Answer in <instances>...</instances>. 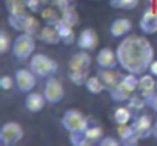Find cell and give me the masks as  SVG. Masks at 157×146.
Masks as SVG:
<instances>
[{
  "mask_svg": "<svg viewBox=\"0 0 157 146\" xmlns=\"http://www.w3.org/2000/svg\"><path fill=\"white\" fill-rule=\"evenodd\" d=\"M148 106H149V108H151V109H152L155 114H157V94H155V97L151 100V103H149Z\"/></svg>",
  "mask_w": 157,
  "mask_h": 146,
  "instance_id": "cell-38",
  "label": "cell"
},
{
  "mask_svg": "<svg viewBox=\"0 0 157 146\" xmlns=\"http://www.w3.org/2000/svg\"><path fill=\"white\" fill-rule=\"evenodd\" d=\"M59 13H60V11H57L56 8H49V6L43 8V9L40 11V16H42L43 23H45L46 26H56L57 22L60 20V14H59Z\"/></svg>",
  "mask_w": 157,
  "mask_h": 146,
  "instance_id": "cell-24",
  "label": "cell"
},
{
  "mask_svg": "<svg viewBox=\"0 0 157 146\" xmlns=\"http://www.w3.org/2000/svg\"><path fill=\"white\" fill-rule=\"evenodd\" d=\"M14 80L17 89L23 94L31 92L36 86V74L31 69H17L14 74Z\"/></svg>",
  "mask_w": 157,
  "mask_h": 146,
  "instance_id": "cell-8",
  "label": "cell"
},
{
  "mask_svg": "<svg viewBox=\"0 0 157 146\" xmlns=\"http://www.w3.org/2000/svg\"><path fill=\"white\" fill-rule=\"evenodd\" d=\"M137 92L145 99V102H146V105H149L151 103V100L155 97V94H157V89H155V79H154V76L152 74H142V76H139V86H137Z\"/></svg>",
  "mask_w": 157,
  "mask_h": 146,
  "instance_id": "cell-7",
  "label": "cell"
},
{
  "mask_svg": "<svg viewBox=\"0 0 157 146\" xmlns=\"http://www.w3.org/2000/svg\"><path fill=\"white\" fill-rule=\"evenodd\" d=\"M85 86H86V91H88L90 94H94V95H99V94H102V92L106 89L99 76H96V77H88Z\"/></svg>",
  "mask_w": 157,
  "mask_h": 146,
  "instance_id": "cell-26",
  "label": "cell"
},
{
  "mask_svg": "<svg viewBox=\"0 0 157 146\" xmlns=\"http://www.w3.org/2000/svg\"><path fill=\"white\" fill-rule=\"evenodd\" d=\"M152 123L154 122L146 114H137L131 120V125H132V128H134V131H136V134L139 135L140 140L152 137Z\"/></svg>",
  "mask_w": 157,
  "mask_h": 146,
  "instance_id": "cell-9",
  "label": "cell"
},
{
  "mask_svg": "<svg viewBox=\"0 0 157 146\" xmlns=\"http://www.w3.org/2000/svg\"><path fill=\"white\" fill-rule=\"evenodd\" d=\"M90 65H91V55L88 54V51H80V52H75L69 62V71H90Z\"/></svg>",
  "mask_w": 157,
  "mask_h": 146,
  "instance_id": "cell-13",
  "label": "cell"
},
{
  "mask_svg": "<svg viewBox=\"0 0 157 146\" xmlns=\"http://www.w3.org/2000/svg\"><path fill=\"white\" fill-rule=\"evenodd\" d=\"M122 141L113 138V137H103L100 141H99V146H119Z\"/></svg>",
  "mask_w": 157,
  "mask_h": 146,
  "instance_id": "cell-36",
  "label": "cell"
},
{
  "mask_svg": "<svg viewBox=\"0 0 157 146\" xmlns=\"http://www.w3.org/2000/svg\"><path fill=\"white\" fill-rule=\"evenodd\" d=\"M148 72H149V74H152L154 77H157V60H152V62H151Z\"/></svg>",
  "mask_w": 157,
  "mask_h": 146,
  "instance_id": "cell-37",
  "label": "cell"
},
{
  "mask_svg": "<svg viewBox=\"0 0 157 146\" xmlns=\"http://www.w3.org/2000/svg\"><path fill=\"white\" fill-rule=\"evenodd\" d=\"M108 94L113 99V102H116V103H126V100L132 95V92H129L120 82L116 86H113L111 89H108Z\"/></svg>",
  "mask_w": 157,
  "mask_h": 146,
  "instance_id": "cell-20",
  "label": "cell"
},
{
  "mask_svg": "<svg viewBox=\"0 0 157 146\" xmlns=\"http://www.w3.org/2000/svg\"><path fill=\"white\" fill-rule=\"evenodd\" d=\"M155 89H157V80H155Z\"/></svg>",
  "mask_w": 157,
  "mask_h": 146,
  "instance_id": "cell-42",
  "label": "cell"
},
{
  "mask_svg": "<svg viewBox=\"0 0 157 146\" xmlns=\"http://www.w3.org/2000/svg\"><path fill=\"white\" fill-rule=\"evenodd\" d=\"M10 37H8V34L5 32V31H2L0 32V54H5L6 51H8V48H10Z\"/></svg>",
  "mask_w": 157,
  "mask_h": 146,
  "instance_id": "cell-33",
  "label": "cell"
},
{
  "mask_svg": "<svg viewBox=\"0 0 157 146\" xmlns=\"http://www.w3.org/2000/svg\"><path fill=\"white\" fill-rule=\"evenodd\" d=\"M43 2V5H49V3H52V0H42Z\"/></svg>",
  "mask_w": 157,
  "mask_h": 146,
  "instance_id": "cell-40",
  "label": "cell"
},
{
  "mask_svg": "<svg viewBox=\"0 0 157 146\" xmlns=\"http://www.w3.org/2000/svg\"><path fill=\"white\" fill-rule=\"evenodd\" d=\"M72 0H52V5H54V8L57 9V11H60V13H63V11H66L69 6H72Z\"/></svg>",
  "mask_w": 157,
  "mask_h": 146,
  "instance_id": "cell-34",
  "label": "cell"
},
{
  "mask_svg": "<svg viewBox=\"0 0 157 146\" xmlns=\"http://www.w3.org/2000/svg\"><path fill=\"white\" fill-rule=\"evenodd\" d=\"M36 51V39L33 34L22 32L19 34L13 42V55L17 60H26L31 58Z\"/></svg>",
  "mask_w": 157,
  "mask_h": 146,
  "instance_id": "cell-4",
  "label": "cell"
},
{
  "mask_svg": "<svg viewBox=\"0 0 157 146\" xmlns=\"http://www.w3.org/2000/svg\"><path fill=\"white\" fill-rule=\"evenodd\" d=\"M132 29V23L129 19H116L111 25H109V34L114 39H123L126 37Z\"/></svg>",
  "mask_w": 157,
  "mask_h": 146,
  "instance_id": "cell-14",
  "label": "cell"
},
{
  "mask_svg": "<svg viewBox=\"0 0 157 146\" xmlns=\"http://www.w3.org/2000/svg\"><path fill=\"white\" fill-rule=\"evenodd\" d=\"M37 37H39V40H42L45 45H59V43L62 42V39H60V36H59L56 26H46V25H45V28H40Z\"/></svg>",
  "mask_w": 157,
  "mask_h": 146,
  "instance_id": "cell-19",
  "label": "cell"
},
{
  "mask_svg": "<svg viewBox=\"0 0 157 146\" xmlns=\"http://www.w3.org/2000/svg\"><path fill=\"white\" fill-rule=\"evenodd\" d=\"M139 28L142 29L143 34H148V36H152L157 32V9L154 6L145 9L143 16L140 17Z\"/></svg>",
  "mask_w": 157,
  "mask_h": 146,
  "instance_id": "cell-10",
  "label": "cell"
},
{
  "mask_svg": "<svg viewBox=\"0 0 157 146\" xmlns=\"http://www.w3.org/2000/svg\"><path fill=\"white\" fill-rule=\"evenodd\" d=\"M46 99L43 95V92H28L26 99H25V108L28 112H40L45 108Z\"/></svg>",
  "mask_w": 157,
  "mask_h": 146,
  "instance_id": "cell-16",
  "label": "cell"
},
{
  "mask_svg": "<svg viewBox=\"0 0 157 146\" xmlns=\"http://www.w3.org/2000/svg\"><path fill=\"white\" fill-rule=\"evenodd\" d=\"M90 122H91V118L85 117L80 111H77V109H68L60 118L62 128L69 134L83 132L90 126Z\"/></svg>",
  "mask_w": 157,
  "mask_h": 146,
  "instance_id": "cell-3",
  "label": "cell"
},
{
  "mask_svg": "<svg viewBox=\"0 0 157 146\" xmlns=\"http://www.w3.org/2000/svg\"><path fill=\"white\" fill-rule=\"evenodd\" d=\"M117 60L119 66L129 74L142 76L149 69L151 62L154 60V48L152 45L140 36H129L123 37L119 43L117 49Z\"/></svg>",
  "mask_w": 157,
  "mask_h": 146,
  "instance_id": "cell-1",
  "label": "cell"
},
{
  "mask_svg": "<svg viewBox=\"0 0 157 146\" xmlns=\"http://www.w3.org/2000/svg\"><path fill=\"white\" fill-rule=\"evenodd\" d=\"M26 9L23 0H6V11L10 16H25Z\"/></svg>",
  "mask_w": 157,
  "mask_h": 146,
  "instance_id": "cell-25",
  "label": "cell"
},
{
  "mask_svg": "<svg viewBox=\"0 0 157 146\" xmlns=\"http://www.w3.org/2000/svg\"><path fill=\"white\" fill-rule=\"evenodd\" d=\"M154 8L157 9V0H155V2H154Z\"/></svg>",
  "mask_w": 157,
  "mask_h": 146,
  "instance_id": "cell-41",
  "label": "cell"
},
{
  "mask_svg": "<svg viewBox=\"0 0 157 146\" xmlns=\"http://www.w3.org/2000/svg\"><path fill=\"white\" fill-rule=\"evenodd\" d=\"M29 69L36 74V77L48 79L59 71V65L54 58L45 54H33V57L29 58Z\"/></svg>",
  "mask_w": 157,
  "mask_h": 146,
  "instance_id": "cell-2",
  "label": "cell"
},
{
  "mask_svg": "<svg viewBox=\"0 0 157 146\" xmlns=\"http://www.w3.org/2000/svg\"><path fill=\"white\" fill-rule=\"evenodd\" d=\"M14 85H16V80L10 76H3L2 79H0V88H2L3 91H10Z\"/></svg>",
  "mask_w": 157,
  "mask_h": 146,
  "instance_id": "cell-35",
  "label": "cell"
},
{
  "mask_svg": "<svg viewBox=\"0 0 157 146\" xmlns=\"http://www.w3.org/2000/svg\"><path fill=\"white\" fill-rule=\"evenodd\" d=\"M132 117H134V114L131 112V109L126 105L116 108V111L113 114V120H114L116 125H126L132 120Z\"/></svg>",
  "mask_w": 157,
  "mask_h": 146,
  "instance_id": "cell-22",
  "label": "cell"
},
{
  "mask_svg": "<svg viewBox=\"0 0 157 146\" xmlns=\"http://www.w3.org/2000/svg\"><path fill=\"white\" fill-rule=\"evenodd\" d=\"M97 42H99L97 34L91 28L83 29L80 34L77 36V39H75V45L80 49H83V51H94L96 46H97Z\"/></svg>",
  "mask_w": 157,
  "mask_h": 146,
  "instance_id": "cell-11",
  "label": "cell"
},
{
  "mask_svg": "<svg viewBox=\"0 0 157 146\" xmlns=\"http://www.w3.org/2000/svg\"><path fill=\"white\" fill-rule=\"evenodd\" d=\"M152 137L157 140V118H155V122L152 123Z\"/></svg>",
  "mask_w": 157,
  "mask_h": 146,
  "instance_id": "cell-39",
  "label": "cell"
},
{
  "mask_svg": "<svg viewBox=\"0 0 157 146\" xmlns=\"http://www.w3.org/2000/svg\"><path fill=\"white\" fill-rule=\"evenodd\" d=\"M69 143L72 146H86V140H85V135L83 132H74V134H69Z\"/></svg>",
  "mask_w": 157,
  "mask_h": 146,
  "instance_id": "cell-32",
  "label": "cell"
},
{
  "mask_svg": "<svg viewBox=\"0 0 157 146\" xmlns=\"http://www.w3.org/2000/svg\"><path fill=\"white\" fill-rule=\"evenodd\" d=\"M139 5V0H109V6L123 11H132Z\"/></svg>",
  "mask_w": 157,
  "mask_h": 146,
  "instance_id": "cell-27",
  "label": "cell"
},
{
  "mask_svg": "<svg viewBox=\"0 0 157 146\" xmlns=\"http://www.w3.org/2000/svg\"><path fill=\"white\" fill-rule=\"evenodd\" d=\"M129 109H131V112L134 114V115H137V114H142V111L145 109V106H148L146 105V102H145V99L139 94H132L128 100H126V103H125Z\"/></svg>",
  "mask_w": 157,
  "mask_h": 146,
  "instance_id": "cell-23",
  "label": "cell"
},
{
  "mask_svg": "<svg viewBox=\"0 0 157 146\" xmlns=\"http://www.w3.org/2000/svg\"><path fill=\"white\" fill-rule=\"evenodd\" d=\"M97 76L103 82L106 91L111 89L113 86H116L120 82V79H122V74H119L116 69H105V68H99L97 69Z\"/></svg>",
  "mask_w": 157,
  "mask_h": 146,
  "instance_id": "cell-17",
  "label": "cell"
},
{
  "mask_svg": "<svg viewBox=\"0 0 157 146\" xmlns=\"http://www.w3.org/2000/svg\"><path fill=\"white\" fill-rule=\"evenodd\" d=\"M60 19H62L65 23H68L69 26H72V28L77 26V25H78V16H77V11H75L74 5L69 6L66 11L60 13Z\"/></svg>",
  "mask_w": 157,
  "mask_h": 146,
  "instance_id": "cell-28",
  "label": "cell"
},
{
  "mask_svg": "<svg viewBox=\"0 0 157 146\" xmlns=\"http://www.w3.org/2000/svg\"><path fill=\"white\" fill-rule=\"evenodd\" d=\"M97 65L99 68H105V69H116V66L119 65L117 60V54L116 51H113L111 48H102L97 52Z\"/></svg>",
  "mask_w": 157,
  "mask_h": 146,
  "instance_id": "cell-12",
  "label": "cell"
},
{
  "mask_svg": "<svg viewBox=\"0 0 157 146\" xmlns=\"http://www.w3.org/2000/svg\"><path fill=\"white\" fill-rule=\"evenodd\" d=\"M23 138V128L17 122H6L0 128V144L14 146Z\"/></svg>",
  "mask_w": 157,
  "mask_h": 146,
  "instance_id": "cell-5",
  "label": "cell"
},
{
  "mask_svg": "<svg viewBox=\"0 0 157 146\" xmlns=\"http://www.w3.org/2000/svg\"><path fill=\"white\" fill-rule=\"evenodd\" d=\"M39 31H40V23H39V20L34 17V16H26V19H25V23H23V31L22 32H28V34H33V36H36V34H39Z\"/></svg>",
  "mask_w": 157,
  "mask_h": 146,
  "instance_id": "cell-29",
  "label": "cell"
},
{
  "mask_svg": "<svg viewBox=\"0 0 157 146\" xmlns=\"http://www.w3.org/2000/svg\"><path fill=\"white\" fill-rule=\"evenodd\" d=\"M43 95L46 99V103L49 105H56L59 102H62V99L65 97V89L63 85L54 79V77H48L43 86Z\"/></svg>",
  "mask_w": 157,
  "mask_h": 146,
  "instance_id": "cell-6",
  "label": "cell"
},
{
  "mask_svg": "<svg viewBox=\"0 0 157 146\" xmlns=\"http://www.w3.org/2000/svg\"><path fill=\"white\" fill-rule=\"evenodd\" d=\"M56 29H57V32H59V36H60V39H62V43H65V45H71V43H74V31H72V26H69L68 23H65L62 19L57 22V25H56Z\"/></svg>",
  "mask_w": 157,
  "mask_h": 146,
  "instance_id": "cell-21",
  "label": "cell"
},
{
  "mask_svg": "<svg viewBox=\"0 0 157 146\" xmlns=\"http://www.w3.org/2000/svg\"><path fill=\"white\" fill-rule=\"evenodd\" d=\"M23 3L26 5L28 11H29V13H33V14L40 13V11L43 9V6H45L42 0H23Z\"/></svg>",
  "mask_w": 157,
  "mask_h": 146,
  "instance_id": "cell-31",
  "label": "cell"
},
{
  "mask_svg": "<svg viewBox=\"0 0 157 146\" xmlns=\"http://www.w3.org/2000/svg\"><path fill=\"white\" fill-rule=\"evenodd\" d=\"M117 135L122 141V144L125 146H134L139 143V135L136 134L132 125H117Z\"/></svg>",
  "mask_w": 157,
  "mask_h": 146,
  "instance_id": "cell-15",
  "label": "cell"
},
{
  "mask_svg": "<svg viewBox=\"0 0 157 146\" xmlns=\"http://www.w3.org/2000/svg\"><path fill=\"white\" fill-rule=\"evenodd\" d=\"M83 135H85V140L88 144H99V141L103 138V129L97 122L91 120L90 126L83 131Z\"/></svg>",
  "mask_w": 157,
  "mask_h": 146,
  "instance_id": "cell-18",
  "label": "cell"
},
{
  "mask_svg": "<svg viewBox=\"0 0 157 146\" xmlns=\"http://www.w3.org/2000/svg\"><path fill=\"white\" fill-rule=\"evenodd\" d=\"M69 80L77 85V86H82L86 83V79H88V71H69L68 74Z\"/></svg>",
  "mask_w": 157,
  "mask_h": 146,
  "instance_id": "cell-30",
  "label": "cell"
}]
</instances>
